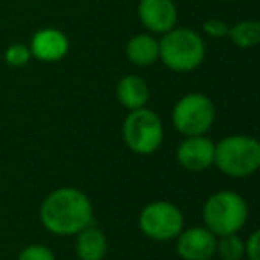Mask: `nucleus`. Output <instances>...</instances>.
<instances>
[{"mask_svg":"<svg viewBox=\"0 0 260 260\" xmlns=\"http://www.w3.org/2000/svg\"><path fill=\"white\" fill-rule=\"evenodd\" d=\"M41 224L54 235H77L93 223V205L86 192L75 187H59L43 200Z\"/></svg>","mask_w":260,"mask_h":260,"instance_id":"obj_1","label":"nucleus"},{"mask_svg":"<svg viewBox=\"0 0 260 260\" xmlns=\"http://www.w3.org/2000/svg\"><path fill=\"white\" fill-rule=\"evenodd\" d=\"M159 59L173 72H192L205 59V43L196 30L173 27L159 41Z\"/></svg>","mask_w":260,"mask_h":260,"instance_id":"obj_2","label":"nucleus"},{"mask_svg":"<svg viewBox=\"0 0 260 260\" xmlns=\"http://www.w3.org/2000/svg\"><path fill=\"white\" fill-rule=\"evenodd\" d=\"M214 166L228 177H249L260 166L258 141L242 134L223 138L214 146Z\"/></svg>","mask_w":260,"mask_h":260,"instance_id":"obj_3","label":"nucleus"},{"mask_svg":"<svg viewBox=\"0 0 260 260\" xmlns=\"http://www.w3.org/2000/svg\"><path fill=\"white\" fill-rule=\"evenodd\" d=\"M203 221L216 237L237 234L248 221V203L234 191H217L203 205Z\"/></svg>","mask_w":260,"mask_h":260,"instance_id":"obj_4","label":"nucleus"},{"mask_svg":"<svg viewBox=\"0 0 260 260\" xmlns=\"http://www.w3.org/2000/svg\"><path fill=\"white\" fill-rule=\"evenodd\" d=\"M123 139L128 150L138 155H152L162 145V121L146 107L130 111L123 121Z\"/></svg>","mask_w":260,"mask_h":260,"instance_id":"obj_5","label":"nucleus"},{"mask_svg":"<svg viewBox=\"0 0 260 260\" xmlns=\"http://www.w3.org/2000/svg\"><path fill=\"white\" fill-rule=\"evenodd\" d=\"M175 128L184 138L203 136L209 132L216 119V107L212 100L202 93H189L175 104L171 112Z\"/></svg>","mask_w":260,"mask_h":260,"instance_id":"obj_6","label":"nucleus"},{"mask_svg":"<svg viewBox=\"0 0 260 260\" xmlns=\"http://www.w3.org/2000/svg\"><path fill=\"white\" fill-rule=\"evenodd\" d=\"M139 230L153 241H171L184 230V216L171 202H152L139 214Z\"/></svg>","mask_w":260,"mask_h":260,"instance_id":"obj_7","label":"nucleus"},{"mask_svg":"<svg viewBox=\"0 0 260 260\" xmlns=\"http://www.w3.org/2000/svg\"><path fill=\"white\" fill-rule=\"evenodd\" d=\"M217 237L205 226H192L177 235V253L184 260H207L216 253Z\"/></svg>","mask_w":260,"mask_h":260,"instance_id":"obj_8","label":"nucleus"},{"mask_svg":"<svg viewBox=\"0 0 260 260\" xmlns=\"http://www.w3.org/2000/svg\"><path fill=\"white\" fill-rule=\"evenodd\" d=\"M141 23L153 34H166L177 25L178 11L173 0H141L138 6Z\"/></svg>","mask_w":260,"mask_h":260,"instance_id":"obj_9","label":"nucleus"},{"mask_svg":"<svg viewBox=\"0 0 260 260\" xmlns=\"http://www.w3.org/2000/svg\"><path fill=\"white\" fill-rule=\"evenodd\" d=\"M214 143L205 136H189L178 145L177 162L189 171H203L214 164Z\"/></svg>","mask_w":260,"mask_h":260,"instance_id":"obj_10","label":"nucleus"},{"mask_svg":"<svg viewBox=\"0 0 260 260\" xmlns=\"http://www.w3.org/2000/svg\"><path fill=\"white\" fill-rule=\"evenodd\" d=\"M30 54L43 62H57L68 54V38L57 29H41L30 40Z\"/></svg>","mask_w":260,"mask_h":260,"instance_id":"obj_11","label":"nucleus"},{"mask_svg":"<svg viewBox=\"0 0 260 260\" xmlns=\"http://www.w3.org/2000/svg\"><path fill=\"white\" fill-rule=\"evenodd\" d=\"M75 253L80 260H102L107 253V239L93 223L77 234Z\"/></svg>","mask_w":260,"mask_h":260,"instance_id":"obj_12","label":"nucleus"},{"mask_svg":"<svg viewBox=\"0 0 260 260\" xmlns=\"http://www.w3.org/2000/svg\"><path fill=\"white\" fill-rule=\"evenodd\" d=\"M116 96L119 104L128 111H136L146 105L150 98L148 84L138 75H125L116 86Z\"/></svg>","mask_w":260,"mask_h":260,"instance_id":"obj_13","label":"nucleus"},{"mask_svg":"<svg viewBox=\"0 0 260 260\" xmlns=\"http://www.w3.org/2000/svg\"><path fill=\"white\" fill-rule=\"evenodd\" d=\"M125 54L136 66H152L159 61V40L152 34H138L128 40Z\"/></svg>","mask_w":260,"mask_h":260,"instance_id":"obj_14","label":"nucleus"},{"mask_svg":"<svg viewBox=\"0 0 260 260\" xmlns=\"http://www.w3.org/2000/svg\"><path fill=\"white\" fill-rule=\"evenodd\" d=\"M232 43L239 48H253L260 41V23L255 20H244V22L235 23L234 27L228 29Z\"/></svg>","mask_w":260,"mask_h":260,"instance_id":"obj_15","label":"nucleus"},{"mask_svg":"<svg viewBox=\"0 0 260 260\" xmlns=\"http://www.w3.org/2000/svg\"><path fill=\"white\" fill-rule=\"evenodd\" d=\"M216 253L219 260H242L244 256V241L237 234H228L217 237Z\"/></svg>","mask_w":260,"mask_h":260,"instance_id":"obj_16","label":"nucleus"},{"mask_svg":"<svg viewBox=\"0 0 260 260\" xmlns=\"http://www.w3.org/2000/svg\"><path fill=\"white\" fill-rule=\"evenodd\" d=\"M30 57H32L30 48L23 43L9 45L8 50H6V54H4L6 62H8L9 66H13V68H22V66H25L27 62L30 61Z\"/></svg>","mask_w":260,"mask_h":260,"instance_id":"obj_17","label":"nucleus"},{"mask_svg":"<svg viewBox=\"0 0 260 260\" xmlns=\"http://www.w3.org/2000/svg\"><path fill=\"white\" fill-rule=\"evenodd\" d=\"M18 260H55L50 248L43 244H30L23 248L18 255Z\"/></svg>","mask_w":260,"mask_h":260,"instance_id":"obj_18","label":"nucleus"},{"mask_svg":"<svg viewBox=\"0 0 260 260\" xmlns=\"http://www.w3.org/2000/svg\"><path fill=\"white\" fill-rule=\"evenodd\" d=\"M228 29H230V27H228L223 20L209 18L203 22V30H205V34H209L210 38H224L228 34Z\"/></svg>","mask_w":260,"mask_h":260,"instance_id":"obj_19","label":"nucleus"},{"mask_svg":"<svg viewBox=\"0 0 260 260\" xmlns=\"http://www.w3.org/2000/svg\"><path fill=\"white\" fill-rule=\"evenodd\" d=\"M244 255L248 260H260V234L251 232L244 242Z\"/></svg>","mask_w":260,"mask_h":260,"instance_id":"obj_20","label":"nucleus"},{"mask_svg":"<svg viewBox=\"0 0 260 260\" xmlns=\"http://www.w3.org/2000/svg\"><path fill=\"white\" fill-rule=\"evenodd\" d=\"M207 260H216V258H207Z\"/></svg>","mask_w":260,"mask_h":260,"instance_id":"obj_21","label":"nucleus"}]
</instances>
